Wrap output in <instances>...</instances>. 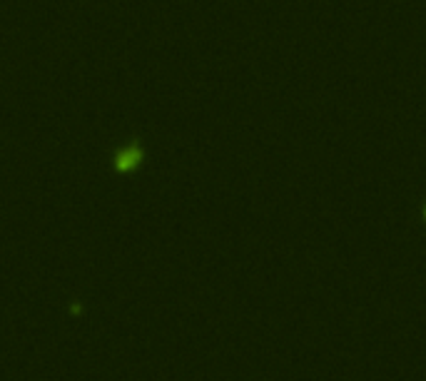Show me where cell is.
<instances>
[{
	"mask_svg": "<svg viewBox=\"0 0 426 381\" xmlns=\"http://www.w3.org/2000/svg\"><path fill=\"white\" fill-rule=\"evenodd\" d=\"M142 164V150L140 145H127L123 150H117L115 157H112V167L120 175H127V172H135Z\"/></svg>",
	"mask_w": 426,
	"mask_h": 381,
	"instance_id": "6da1fadb",
	"label": "cell"
}]
</instances>
